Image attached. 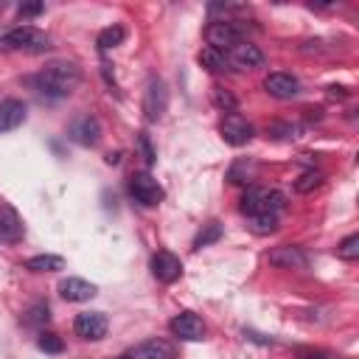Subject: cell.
<instances>
[{
    "instance_id": "6da1fadb",
    "label": "cell",
    "mask_w": 359,
    "mask_h": 359,
    "mask_svg": "<svg viewBox=\"0 0 359 359\" xmlns=\"http://www.w3.org/2000/svg\"><path fill=\"white\" fill-rule=\"evenodd\" d=\"M34 84L45 98H65L81 84V70L73 62H50L36 73Z\"/></svg>"
},
{
    "instance_id": "7a4b0ae2",
    "label": "cell",
    "mask_w": 359,
    "mask_h": 359,
    "mask_svg": "<svg viewBox=\"0 0 359 359\" xmlns=\"http://www.w3.org/2000/svg\"><path fill=\"white\" fill-rule=\"evenodd\" d=\"M0 45L8 50H22V53H45L50 48V36L34 25H17L0 36Z\"/></svg>"
},
{
    "instance_id": "3957f363",
    "label": "cell",
    "mask_w": 359,
    "mask_h": 359,
    "mask_svg": "<svg viewBox=\"0 0 359 359\" xmlns=\"http://www.w3.org/2000/svg\"><path fill=\"white\" fill-rule=\"evenodd\" d=\"M286 205L283 194L278 191H266V188H250L244 196H241V210L247 216H255V213H275Z\"/></svg>"
},
{
    "instance_id": "277c9868",
    "label": "cell",
    "mask_w": 359,
    "mask_h": 359,
    "mask_svg": "<svg viewBox=\"0 0 359 359\" xmlns=\"http://www.w3.org/2000/svg\"><path fill=\"white\" fill-rule=\"evenodd\" d=\"M205 39H208V48L213 50H233L238 42H241V31L238 25H233L230 20H213L208 28H205Z\"/></svg>"
},
{
    "instance_id": "5b68a950",
    "label": "cell",
    "mask_w": 359,
    "mask_h": 359,
    "mask_svg": "<svg viewBox=\"0 0 359 359\" xmlns=\"http://www.w3.org/2000/svg\"><path fill=\"white\" fill-rule=\"evenodd\" d=\"M129 194L135 196V202H140L143 208H154V205H160L163 202V188H160V182L151 177V174H135L132 177V182H129Z\"/></svg>"
},
{
    "instance_id": "8992f818",
    "label": "cell",
    "mask_w": 359,
    "mask_h": 359,
    "mask_svg": "<svg viewBox=\"0 0 359 359\" xmlns=\"http://www.w3.org/2000/svg\"><path fill=\"white\" fill-rule=\"evenodd\" d=\"M165 109H168V87L163 79H151L143 93V112L149 121H160Z\"/></svg>"
},
{
    "instance_id": "52a82bcc",
    "label": "cell",
    "mask_w": 359,
    "mask_h": 359,
    "mask_svg": "<svg viewBox=\"0 0 359 359\" xmlns=\"http://www.w3.org/2000/svg\"><path fill=\"white\" fill-rule=\"evenodd\" d=\"M266 261L278 269H306L309 264V255L303 252V247H294V244H280V247H272Z\"/></svg>"
},
{
    "instance_id": "ba28073f",
    "label": "cell",
    "mask_w": 359,
    "mask_h": 359,
    "mask_svg": "<svg viewBox=\"0 0 359 359\" xmlns=\"http://www.w3.org/2000/svg\"><path fill=\"white\" fill-rule=\"evenodd\" d=\"M73 331L81 337V339H90V342H98L107 337V317L101 311H81L73 323Z\"/></svg>"
},
{
    "instance_id": "9c48e42d",
    "label": "cell",
    "mask_w": 359,
    "mask_h": 359,
    "mask_svg": "<svg viewBox=\"0 0 359 359\" xmlns=\"http://www.w3.org/2000/svg\"><path fill=\"white\" fill-rule=\"evenodd\" d=\"M219 132H222V137H224L230 146H244V143H250V137H252V126H250L238 112H227V115L222 118Z\"/></svg>"
},
{
    "instance_id": "30bf717a",
    "label": "cell",
    "mask_w": 359,
    "mask_h": 359,
    "mask_svg": "<svg viewBox=\"0 0 359 359\" xmlns=\"http://www.w3.org/2000/svg\"><path fill=\"white\" fill-rule=\"evenodd\" d=\"M264 90H266L272 98L286 101V98H294V95L300 93V81H297V76L278 70V73H269V76L264 79Z\"/></svg>"
},
{
    "instance_id": "8fae6325",
    "label": "cell",
    "mask_w": 359,
    "mask_h": 359,
    "mask_svg": "<svg viewBox=\"0 0 359 359\" xmlns=\"http://www.w3.org/2000/svg\"><path fill=\"white\" fill-rule=\"evenodd\" d=\"M171 334L185 339V342H199L205 337V323L194 311H182V314H177L171 320Z\"/></svg>"
},
{
    "instance_id": "7c38bea8",
    "label": "cell",
    "mask_w": 359,
    "mask_h": 359,
    "mask_svg": "<svg viewBox=\"0 0 359 359\" xmlns=\"http://www.w3.org/2000/svg\"><path fill=\"white\" fill-rule=\"evenodd\" d=\"M151 272H154V278H157L160 283H174V280L182 275V264H180V258H177L174 252L160 250V252H154V258H151Z\"/></svg>"
},
{
    "instance_id": "4fadbf2b",
    "label": "cell",
    "mask_w": 359,
    "mask_h": 359,
    "mask_svg": "<svg viewBox=\"0 0 359 359\" xmlns=\"http://www.w3.org/2000/svg\"><path fill=\"white\" fill-rule=\"evenodd\" d=\"M70 140H76L79 146H87V149L95 146L101 140V123H98V118H93V115L76 118L73 126H70Z\"/></svg>"
},
{
    "instance_id": "5bb4252c",
    "label": "cell",
    "mask_w": 359,
    "mask_h": 359,
    "mask_svg": "<svg viewBox=\"0 0 359 359\" xmlns=\"http://www.w3.org/2000/svg\"><path fill=\"white\" fill-rule=\"evenodd\" d=\"M230 65L238 67V70H255V67L264 65V50L252 42H238L230 50Z\"/></svg>"
},
{
    "instance_id": "9a60e30c",
    "label": "cell",
    "mask_w": 359,
    "mask_h": 359,
    "mask_svg": "<svg viewBox=\"0 0 359 359\" xmlns=\"http://www.w3.org/2000/svg\"><path fill=\"white\" fill-rule=\"evenodd\" d=\"M22 219L17 216V210L11 205H3L0 208V241L3 244H17L22 241Z\"/></svg>"
},
{
    "instance_id": "2e32d148",
    "label": "cell",
    "mask_w": 359,
    "mask_h": 359,
    "mask_svg": "<svg viewBox=\"0 0 359 359\" xmlns=\"http://www.w3.org/2000/svg\"><path fill=\"white\" fill-rule=\"evenodd\" d=\"M95 292L98 289L90 280H84V278H65V280H59V294L65 300H70V303H84V300L95 297Z\"/></svg>"
},
{
    "instance_id": "e0dca14e",
    "label": "cell",
    "mask_w": 359,
    "mask_h": 359,
    "mask_svg": "<svg viewBox=\"0 0 359 359\" xmlns=\"http://www.w3.org/2000/svg\"><path fill=\"white\" fill-rule=\"evenodd\" d=\"M25 121V104L20 98H6L0 101V135L17 129Z\"/></svg>"
},
{
    "instance_id": "ac0fdd59",
    "label": "cell",
    "mask_w": 359,
    "mask_h": 359,
    "mask_svg": "<svg viewBox=\"0 0 359 359\" xmlns=\"http://www.w3.org/2000/svg\"><path fill=\"white\" fill-rule=\"evenodd\" d=\"M137 353H140V359H177V348H174L168 339H163V337L146 339V342L137 348Z\"/></svg>"
},
{
    "instance_id": "d6986e66",
    "label": "cell",
    "mask_w": 359,
    "mask_h": 359,
    "mask_svg": "<svg viewBox=\"0 0 359 359\" xmlns=\"http://www.w3.org/2000/svg\"><path fill=\"white\" fill-rule=\"evenodd\" d=\"M25 269L31 272H56V269H65V258L59 255H34L25 261Z\"/></svg>"
},
{
    "instance_id": "ffe728a7",
    "label": "cell",
    "mask_w": 359,
    "mask_h": 359,
    "mask_svg": "<svg viewBox=\"0 0 359 359\" xmlns=\"http://www.w3.org/2000/svg\"><path fill=\"white\" fill-rule=\"evenodd\" d=\"M250 222V230L258 233V236H269L278 230V216L275 213H255V216H247Z\"/></svg>"
},
{
    "instance_id": "44dd1931",
    "label": "cell",
    "mask_w": 359,
    "mask_h": 359,
    "mask_svg": "<svg viewBox=\"0 0 359 359\" xmlns=\"http://www.w3.org/2000/svg\"><path fill=\"white\" fill-rule=\"evenodd\" d=\"M199 65H202V67H208L210 73H219V70H224V67H227V56H224L222 50L202 48V50H199Z\"/></svg>"
},
{
    "instance_id": "7402d4cb",
    "label": "cell",
    "mask_w": 359,
    "mask_h": 359,
    "mask_svg": "<svg viewBox=\"0 0 359 359\" xmlns=\"http://www.w3.org/2000/svg\"><path fill=\"white\" fill-rule=\"evenodd\" d=\"M323 180H325V174L317 171V168H311V171H306V174H300V177L294 180V191H297V194H311L314 188L323 185Z\"/></svg>"
},
{
    "instance_id": "603a6c76",
    "label": "cell",
    "mask_w": 359,
    "mask_h": 359,
    "mask_svg": "<svg viewBox=\"0 0 359 359\" xmlns=\"http://www.w3.org/2000/svg\"><path fill=\"white\" fill-rule=\"evenodd\" d=\"M123 39H126V31L121 25H109V28H104L98 34V48L101 50H109V48H118Z\"/></svg>"
},
{
    "instance_id": "cb8c5ba5",
    "label": "cell",
    "mask_w": 359,
    "mask_h": 359,
    "mask_svg": "<svg viewBox=\"0 0 359 359\" xmlns=\"http://www.w3.org/2000/svg\"><path fill=\"white\" fill-rule=\"evenodd\" d=\"M337 255L345 261H356L359 258V233H351L348 238H342L337 244Z\"/></svg>"
},
{
    "instance_id": "d4e9b609",
    "label": "cell",
    "mask_w": 359,
    "mask_h": 359,
    "mask_svg": "<svg viewBox=\"0 0 359 359\" xmlns=\"http://www.w3.org/2000/svg\"><path fill=\"white\" fill-rule=\"evenodd\" d=\"M219 238H222V224H219V222H210V224H205V230L196 236L194 250H202V247H208V244H213V241H219Z\"/></svg>"
},
{
    "instance_id": "484cf974",
    "label": "cell",
    "mask_w": 359,
    "mask_h": 359,
    "mask_svg": "<svg viewBox=\"0 0 359 359\" xmlns=\"http://www.w3.org/2000/svg\"><path fill=\"white\" fill-rule=\"evenodd\" d=\"M25 325H45L48 320H50V309L45 306V303H34L28 311H25Z\"/></svg>"
},
{
    "instance_id": "4316f807",
    "label": "cell",
    "mask_w": 359,
    "mask_h": 359,
    "mask_svg": "<svg viewBox=\"0 0 359 359\" xmlns=\"http://www.w3.org/2000/svg\"><path fill=\"white\" fill-rule=\"evenodd\" d=\"M36 345H39V351H45V353H62V351H65V342H62L56 334H50V331L39 334Z\"/></svg>"
},
{
    "instance_id": "83f0119b",
    "label": "cell",
    "mask_w": 359,
    "mask_h": 359,
    "mask_svg": "<svg viewBox=\"0 0 359 359\" xmlns=\"http://www.w3.org/2000/svg\"><path fill=\"white\" fill-rule=\"evenodd\" d=\"M213 101H216L222 109H227V112H233V109H236V98H233L224 87H213Z\"/></svg>"
},
{
    "instance_id": "f1b7e54d",
    "label": "cell",
    "mask_w": 359,
    "mask_h": 359,
    "mask_svg": "<svg viewBox=\"0 0 359 359\" xmlns=\"http://www.w3.org/2000/svg\"><path fill=\"white\" fill-rule=\"evenodd\" d=\"M137 146H140V151H143V160L151 165V163L157 160V154H154V149H151V140H149V135H140V137H137Z\"/></svg>"
},
{
    "instance_id": "f546056e",
    "label": "cell",
    "mask_w": 359,
    "mask_h": 359,
    "mask_svg": "<svg viewBox=\"0 0 359 359\" xmlns=\"http://www.w3.org/2000/svg\"><path fill=\"white\" fill-rule=\"evenodd\" d=\"M300 359H345V356H339V353H334V351H323V348H317V351H303Z\"/></svg>"
},
{
    "instance_id": "4dcf8cb0",
    "label": "cell",
    "mask_w": 359,
    "mask_h": 359,
    "mask_svg": "<svg viewBox=\"0 0 359 359\" xmlns=\"http://www.w3.org/2000/svg\"><path fill=\"white\" fill-rule=\"evenodd\" d=\"M42 11H45L42 3H22V6H20V17H36V14H42Z\"/></svg>"
},
{
    "instance_id": "1f68e13d",
    "label": "cell",
    "mask_w": 359,
    "mask_h": 359,
    "mask_svg": "<svg viewBox=\"0 0 359 359\" xmlns=\"http://www.w3.org/2000/svg\"><path fill=\"white\" fill-rule=\"evenodd\" d=\"M115 359H132V356H115Z\"/></svg>"
}]
</instances>
